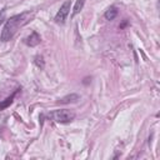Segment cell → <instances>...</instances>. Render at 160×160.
<instances>
[{
	"label": "cell",
	"instance_id": "obj_1",
	"mask_svg": "<svg viewBox=\"0 0 160 160\" xmlns=\"http://www.w3.org/2000/svg\"><path fill=\"white\" fill-rule=\"evenodd\" d=\"M29 16H30L29 12H22L20 15H15V16H11L10 19H8L6 22H5V25H4V28H2L0 39L2 41L11 40V38L14 36V34L16 32V30L20 26L25 25L29 21Z\"/></svg>",
	"mask_w": 160,
	"mask_h": 160
},
{
	"label": "cell",
	"instance_id": "obj_2",
	"mask_svg": "<svg viewBox=\"0 0 160 160\" xmlns=\"http://www.w3.org/2000/svg\"><path fill=\"white\" fill-rule=\"evenodd\" d=\"M48 116L50 119H52L55 122L68 124V122H71L75 119V112H72L68 109H61V110H54V111L49 112Z\"/></svg>",
	"mask_w": 160,
	"mask_h": 160
},
{
	"label": "cell",
	"instance_id": "obj_3",
	"mask_svg": "<svg viewBox=\"0 0 160 160\" xmlns=\"http://www.w3.org/2000/svg\"><path fill=\"white\" fill-rule=\"evenodd\" d=\"M70 6H71V1H70V0H65L64 4H62V5L60 6V9L58 10L55 18H54V20H55L56 24H64V22H65L66 18H68V15H69V12H70Z\"/></svg>",
	"mask_w": 160,
	"mask_h": 160
},
{
	"label": "cell",
	"instance_id": "obj_4",
	"mask_svg": "<svg viewBox=\"0 0 160 160\" xmlns=\"http://www.w3.org/2000/svg\"><path fill=\"white\" fill-rule=\"evenodd\" d=\"M40 41H41L40 35H39L36 31H32V32L25 39V44H26L28 46H36V45L40 44Z\"/></svg>",
	"mask_w": 160,
	"mask_h": 160
},
{
	"label": "cell",
	"instance_id": "obj_5",
	"mask_svg": "<svg viewBox=\"0 0 160 160\" xmlns=\"http://www.w3.org/2000/svg\"><path fill=\"white\" fill-rule=\"evenodd\" d=\"M80 99V96L78 94H70V95H66L64 98H61L59 100L60 104H69V102H76L78 100Z\"/></svg>",
	"mask_w": 160,
	"mask_h": 160
},
{
	"label": "cell",
	"instance_id": "obj_6",
	"mask_svg": "<svg viewBox=\"0 0 160 160\" xmlns=\"http://www.w3.org/2000/svg\"><path fill=\"white\" fill-rule=\"evenodd\" d=\"M116 16H118V9H116V6H110L105 11V14H104V18L106 20H114Z\"/></svg>",
	"mask_w": 160,
	"mask_h": 160
},
{
	"label": "cell",
	"instance_id": "obj_7",
	"mask_svg": "<svg viewBox=\"0 0 160 160\" xmlns=\"http://www.w3.org/2000/svg\"><path fill=\"white\" fill-rule=\"evenodd\" d=\"M16 92H18V90H15V91H14L9 98H6L4 101H0V110H4V109H6V108H9V106L11 105V102H12L14 99H15Z\"/></svg>",
	"mask_w": 160,
	"mask_h": 160
},
{
	"label": "cell",
	"instance_id": "obj_8",
	"mask_svg": "<svg viewBox=\"0 0 160 160\" xmlns=\"http://www.w3.org/2000/svg\"><path fill=\"white\" fill-rule=\"evenodd\" d=\"M84 4H85V0H76V2H75V5H74V9H72L71 16H75L76 14H79V12L82 10Z\"/></svg>",
	"mask_w": 160,
	"mask_h": 160
},
{
	"label": "cell",
	"instance_id": "obj_9",
	"mask_svg": "<svg viewBox=\"0 0 160 160\" xmlns=\"http://www.w3.org/2000/svg\"><path fill=\"white\" fill-rule=\"evenodd\" d=\"M4 16H5V9L1 10V14H0V24L4 21Z\"/></svg>",
	"mask_w": 160,
	"mask_h": 160
}]
</instances>
